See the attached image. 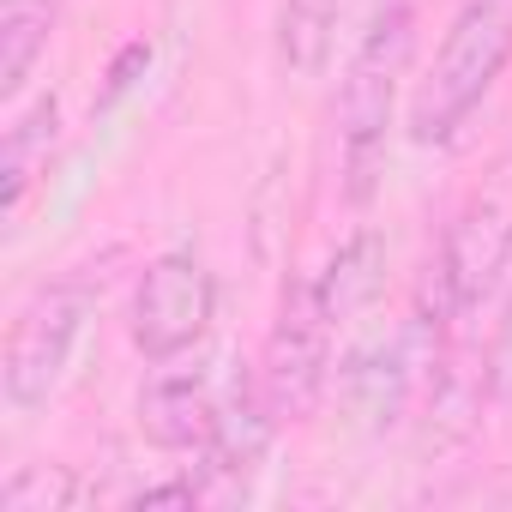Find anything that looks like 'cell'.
Listing matches in <instances>:
<instances>
[{"label":"cell","instance_id":"5","mask_svg":"<svg viewBox=\"0 0 512 512\" xmlns=\"http://www.w3.org/2000/svg\"><path fill=\"white\" fill-rule=\"evenodd\" d=\"M217 320V278L199 253H157V260L139 272L133 302H127V338L145 362L169 368L187 350L205 344Z\"/></svg>","mask_w":512,"mask_h":512},{"label":"cell","instance_id":"3","mask_svg":"<svg viewBox=\"0 0 512 512\" xmlns=\"http://www.w3.org/2000/svg\"><path fill=\"white\" fill-rule=\"evenodd\" d=\"M91 308H97L91 278H55V284H37L19 302V314L7 326V344H0V398H7V410L31 416L61 392Z\"/></svg>","mask_w":512,"mask_h":512},{"label":"cell","instance_id":"2","mask_svg":"<svg viewBox=\"0 0 512 512\" xmlns=\"http://www.w3.org/2000/svg\"><path fill=\"white\" fill-rule=\"evenodd\" d=\"M512 67V0H464L410 97V139L452 145Z\"/></svg>","mask_w":512,"mask_h":512},{"label":"cell","instance_id":"11","mask_svg":"<svg viewBox=\"0 0 512 512\" xmlns=\"http://www.w3.org/2000/svg\"><path fill=\"white\" fill-rule=\"evenodd\" d=\"M55 139H61V103H55V91H43L31 109H19L7 121V151H0V205H7V217L25 211L37 175L49 169Z\"/></svg>","mask_w":512,"mask_h":512},{"label":"cell","instance_id":"8","mask_svg":"<svg viewBox=\"0 0 512 512\" xmlns=\"http://www.w3.org/2000/svg\"><path fill=\"white\" fill-rule=\"evenodd\" d=\"M223 416L211 374H157L139 392V434L157 452H199Z\"/></svg>","mask_w":512,"mask_h":512},{"label":"cell","instance_id":"17","mask_svg":"<svg viewBox=\"0 0 512 512\" xmlns=\"http://www.w3.org/2000/svg\"><path fill=\"white\" fill-rule=\"evenodd\" d=\"M205 494H211V488H205L199 476H175V482H157V488H139V494H133L127 506H133V512H157V506H187V512H193V506H199Z\"/></svg>","mask_w":512,"mask_h":512},{"label":"cell","instance_id":"4","mask_svg":"<svg viewBox=\"0 0 512 512\" xmlns=\"http://www.w3.org/2000/svg\"><path fill=\"white\" fill-rule=\"evenodd\" d=\"M506 266H512V157L488 163L452 205L434 253V284L446 290L452 314L470 320L500 290Z\"/></svg>","mask_w":512,"mask_h":512},{"label":"cell","instance_id":"16","mask_svg":"<svg viewBox=\"0 0 512 512\" xmlns=\"http://www.w3.org/2000/svg\"><path fill=\"white\" fill-rule=\"evenodd\" d=\"M145 67H151V43H145V37H133V43L109 61V85H103V97H97V115H109V109L139 85V73H145Z\"/></svg>","mask_w":512,"mask_h":512},{"label":"cell","instance_id":"9","mask_svg":"<svg viewBox=\"0 0 512 512\" xmlns=\"http://www.w3.org/2000/svg\"><path fill=\"white\" fill-rule=\"evenodd\" d=\"M416 332L422 326H410L404 338H386V344H368V350L344 356L338 386H344V398L356 404V416L368 428H392L404 416L410 386H416Z\"/></svg>","mask_w":512,"mask_h":512},{"label":"cell","instance_id":"10","mask_svg":"<svg viewBox=\"0 0 512 512\" xmlns=\"http://www.w3.org/2000/svg\"><path fill=\"white\" fill-rule=\"evenodd\" d=\"M314 290H320V302H326V314H332L338 326L356 320L362 308H374L380 290H386V235H380V229L344 235V241L332 247V260L314 272Z\"/></svg>","mask_w":512,"mask_h":512},{"label":"cell","instance_id":"7","mask_svg":"<svg viewBox=\"0 0 512 512\" xmlns=\"http://www.w3.org/2000/svg\"><path fill=\"white\" fill-rule=\"evenodd\" d=\"M278 428H284V416L272 410L260 374H253V380H235V392L223 398V416H217L211 440L199 446V482H205V488H217V482H247L253 470L266 464Z\"/></svg>","mask_w":512,"mask_h":512},{"label":"cell","instance_id":"6","mask_svg":"<svg viewBox=\"0 0 512 512\" xmlns=\"http://www.w3.org/2000/svg\"><path fill=\"white\" fill-rule=\"evenodd\" d=\"M332 314L314 290V278H290L266 332V356H260V386L272 398V410L284 422H308L332 386Z\"/></svg>","mask_w":512,"mask_h":512},{"label":"cell","instance_id":"14","mask_svg":"<svg viewBox=\"0 0 512 512\" xmlns=\"http://www.w3.org/2000/svg\"><path fill=\"white\" fill-rule=\"evenodd\" d=\"M85 500L91 488L73 464H19L0 482V512H73Z\"/></svg>","mask_w":512,"mask_h":512},{"label":"cell","instance_id":"12","mask_svg":"<svg viewBox=\"0 0 512 512\" xmlns=\"http://www.w3.org/2000/svg\"><path fill=\"white\" fill-rule=\"evenodd\" d=\"M344 7L350 0H278V25H272L278 67L296 73V79H320L332 67Z\"/></svg>","mask_w":512,"mask_h":512},{"label":"cell","instance_id":"1","mask_svg":"<svg viewBox=\"0 0 512 512\" xmlns=\"http://www.w3.org/2000/svg\"><path fill=\"white\" fill-rule=\"evenodd\" d=\"M410 55H416V0H380L368 31L356 37L344 79H338V157H344V199L368 205L380 187V163H386V139H392V115H398V91L410 79Z\"/></svg>","mask_w":512,"mask_h":512},{"label":"cell","instance_id":"13","mask_svg":"<svg viewBox=\"0 0 512 512\" xmlns=\"http://www.w3.org/2000/svg\"><path fill=\"white\" fill-rule=\"evenodd\" d=\"M55 13L61 0H0V97L7 103H19V91L31 85L55 37Z\"/></svg>","mask_w":512,"mask_h":512},{"label":"cell","instance_id":"15","mask_svg":"<svg viewBox=\"0 0 512 512\" xmlns=\"http://www.w3.org/2000/svg\"><path fill=\"white\" fill-rule=\"evenodd\" d=\"M482 392L494 404H512V290L500 302V320L488 332V356H482Z\"/></svg>","mask_w":512,"mask_h":512}]
</instances>
